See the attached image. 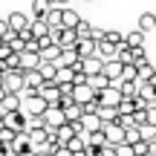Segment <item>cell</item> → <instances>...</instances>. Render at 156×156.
Returning <instances> with one entry per match:
<instances>
[{
    "instance_id": "cell-1",
    "label": "cell",
    "mask_w": 156,
    "mask_h": 156,
    "mask_svg": "<svg viewBox=\"0 0 156 156\" xmlns=\"http://www.w3.org/2000/svg\"><path fill=\"white\" fill-rule=\"evenodd\" d=\"M49 38L55 41L58 46H61L64 52H73V49H78V32H73V29H52L49 32Z\"/></svg>"
},
{
    "instance_id": "cell-2",
    "label": "cell",
    "mask_w": 156,
    "mask_h": 156,
    "mask_svg": "<svg viewBox=\"0 0 156 156\" xmlns=\"http://www.w3.org/2000/svg\"><path fill=\"white\" fill-rule=\"evenodd\" d=\"M20 110L26 113L29 119H38V116H44L46 110H49V104H46L41 95H23V104H20Z\"/></svg>"
},
{
    "instance_id": "cell-3",
    "label": "cell",
    "mask_w": 156,
    "mask_h": 156,
    "mask_svg": "<svg viewBox=\"0 0 156 156\" xmlns=\"http://www.w3.org/2000/svg\"><path fill=\"white\" fill-rule=\"evenodd\" d=\"M104 139H107V145H113V147H122V145H127V130L122 127V124H104Z\"/></svg>"
},
{
    "instance_id": "cell-4",
    "label": "cell",
    "mask_w": 156,
    "mask_h": 156,
    "mask_svg": "<svg viewBox=\"0 0 156 156\" xmlns=\"http://www.w3.org/2000/svg\"><path fill=\"white\" fill-rule=\"evenodd\" d=\"M38 95H41V98H44V101H46V104H49V107H58V104H61V98H64L61 87H58L55 81H46L44 87L38 90Z\"/></svg>"
},
{
    "instance_id": "cell-5",
    "label": "cell",
    "mask_w": 156,
    "mask_h": 156,
    "mask_svg": "<svg viewBox=\"0 0 156 156\" xmlns=\"http://www.w3.org/2000/svg\"><path fill=\"white\" fill-rule=\"evenodd\" d=\"M6 20H9L12 35H20V32H26V29H29V23H32V15H23V12H12Z\"/></svg>"
},
{
    "instance_id": "cell-6",
    "label": "cell",
    "mask_w": 156,
    "mask_h": 156,
    "mask_svg": "<svg viewBox=\"0 0 156 156\" xmlns=\"http://www.w3.org/2000/svg\"><path fill=\"white\" fill-rule=\"evenodd\" d=\"M44 122H46V130H61L64 124H67V116H64L61 107H49V110L44 113Z\"/></svg>"
},
{
    "instance_id": "cell-7",
    "label": "cell",
    "mask_w": 156,
    "mask_h": 156,
    "mask_svg": "<svg viewBox=\"0 0 156 156\" xmlns=\"http://www.w3.org/2000/svg\"><path fill=\"white\" fill-rule=\"evenodd\" d=\"M122 101H124V95H122V90H119L116 84L107 87L104 93H98V104H101V107H119Z\"/></svg>"
},
{
    "instance_id": "cell-8",
    "label": "cell",
    "mask_w": 156,
    "mask_h": 156,
    "mask_svg": "<svg viewBox=\"0 0 156 156\" xmlns=\"http://www.w3.org/2000/svg\"><path fill=\"white\" fill-rule=\"evenodd\" d=\"M3 90L9 95H20L23 93V73H6L3 75Z\"/></svg>"
},
{
    "instance_id": "cell-9",
    "label": "cell",
    "mask_w": 156,
    "mask_h": 156,
    "mask_svg": "<svg viewBox=\"0 0 156 156\" xmlns=\"http://www.w3.org/2000/svg\"><path fill=\"white\" fill-rule=\"evenodd\" d=\"M101 75H104L110 84H119L122 75H124V64L116 61V58H113V61H104V73H101Z\"/></svg>"
},
{
    "instance_id": "cell-10",
    "label": "cell",
    "mask_w": 156,
    "mask_h": 156,
    "mask_svg": "<svg viewBox=\"0 0 156 156\" xmlns=\"http://www.w3.org/2000/svg\"><path fill=\"white\" fill-rule=\"evenodd\" d=\"M12 151H15V156H20V153H35V145H32V139H29V130L17 133V139L12 142Z\"/></svg>"
},
{
    "instance_id": "cell-11",
    "label": "cell",
    "mask_w": 156,
    "mask_h": 156,
    "mask_svg": "<svg viewBox=\"0 0 156 156\" xmlns=\"http://www.w3.org/2000/svg\"><path fill=\"white\" fill-rule=\"evenodd\" d=\"M81 73L87 78H98L101 73H104V61H101L98 55L95 58H87V61H81Z\"/></svg>"
},
{
    "instance_id": "cell-12",
    "label": "cell",
    "mask_w": 156,
    "mask_h": 156,
    "mask_svg": "<svg viewBox=\"0 0 156 156\" xmlns=\"http://www.w3.org/2000/svg\"><path fill=\"white\" fill-rule=\"evenodd\" d=\"M78 58H81V61H87V58H95L98 55V44H95V41H90V38H81L78 41Z\"/></svg>"
},
{
    "instance_id": "cell-13",
    "label": "cell",
    "mask_w": 156,
    "mask_h": 156,
    "mask_svg": "<svg viewBox=\"0 0 156 156\" xmlns=\"http://www.w3.org/2000/svg\"><path fill=\"white\" fill-rule=\"evenodd\" d=\"M136 75H139L142 84H151L153 78H156V67H153L151 61H142V64H136Z\"/></svg>"
},
{
    "instance_id": "cell-14",
    "label": "cell",
    "mask_w": 156,
    "mask_h": 156,
    "mask_svg": "<svg viewBox=\"0 0 156 156\" xmlns=\"http://www.w3.org/2000/svg\"><path fill=\"white\" fill-rule=\"evenodd\" d=\"M29 32H32L35 41H44V38H49L52 29L46 26V20H35V17H32V23H29Z\"/></svg>"
},
{
    "instance_id": "cell-15",
    "label": "cell",
    "mask_w": 156,
    "mask_h": 156,
    "mask_svg": "<svg viewBox=\"0 0 156 156\" xmlns=\"http://www.w3.org/2000/svg\"><path fill=\"white\" fill-rule=\"evenodd\" d=\"M44 20H46V26H49V29H61V23H64V9H61V6H52L49 15H46Z\"/></svg>"
},
{
    "instance_id": "cell-16",
    "label": "cell",
    "mask_w": 156,
    "mask_h": 156,
    "mask_svg": "<svg viewBox=\"0 0 156 156\" xmlns=\"http://www.w3.org/2000/svg\"><path fill=\"white\" fill-rule=\"evenodd\" d=\"M81 20H84V17L78 15L75 9H64V23H61V29H73V32H75Z\"/></svg>"
},
{
    "instance_id": "cell-17",
    "label": "cell",
    "mask_w": 156,
    "mask_h": 156,
    "mask_svg": "<svg viewBox=\"0 0 156 156\" xmlns=\"http://www.w3.org/2000/svg\"><path fill=\"white\" fill-rule=\"evenodd\" d=\"M124 44H127L130 49H142V46H145V32H139V29L127 32V35H124Z\"/></svg>"
},
{
    "instance_id": "cell-18",
    "label": "cell",
    "mask_w": 156,
    "mask_h": 156,
    "mask_svg": "<svg viewBox=\"0 0 156 156\" xmlns=\"http://www.w3.org/2000/svg\"><path fill=\"white\" fill-rule=\"evenodd\" d=\"M116 61H122L124 67H133V49H130L127 44H122V46L116 49Z\"/></svg>"
},
{
    "instance_id": "cell-19",
    "label": "cell",
    "mask_w": 156,
    "mask_h": 156,
    "mask_svg": "<svg viewBox=\"0 0 156 156\" xmlns=\"http://www.w3.org/2000/svg\"><path fill=\"white\" fill-rule=\"evenodd\" d=\"M38 73H41V78H44V84H46V81H55V78H58V67H55V64H44V61H41Z\"/></svg>"
},
{
    "instance_id": "cell-20",
    "label": "cell",
    "mask_w": 156,
    "mask_h": 156,
    "mask_svg": "<svg viewBox=\"0 0 156 156\" xmlns=\"http://www.w3.org/2000/svg\"><path fill=\"white\" fill-rule=\"evenodd\" d=\"M64 116H67V124H78V122L84 119V107L73 104V107H67V110H64Z\"/></svg>"
},
{
    "instance_id": "cell-21",
    "label": "cell",
    "mask_w": 156,
    "mask_h": 156,
    "mask_svg": "<svg viewBox=\"0 0 156 156\" xmlns=\"http://www.w3.org/2000/svg\"><path fill=\"white\" fill-rule=\"evenodd\" d=\"M49 9H52L49 3H44V0H35V3H32V17H35V20H44V17L49 15Z\"/></svg>"
},
{
    "instance_id": "cell-22",
    "label": "cell",
    "mask_w": 156,
    "mask_h": 156,
    "mask_svg": "<svg viewBox=\"0 0 156 156\" xmlns=\"http://www.w3.org/2000/svg\"><path fill=\"white\" fill-rule=\"evenodd\" d=\"M98 119L104 124H116L119 122V110H116V107H101V110H98Z\"/></svg>"
},
{
    "instance_id": "cell-23",
    "label": "cell",
    "mask_w": 156,
    "mask_h": 156,
    "mask_svg": "<svg viewBox=\"0 0 156 156\" xmlns=\"http://www.w3.org/2000/svg\"><path fill=\"white\" fill-rule=\"evenodd\" d=\"M153 26H156V15L153 12H145V15L139 17V32H151Z\"/></svg>"
},
{
    "instance_id": "cell-24",
    "label": "cell",
    "mask_w": 156,
    "mask_h": 156,
    "mask_svg": "<svg viewBox=\"0 0 156 156\" xmlns=\"http://www.w3.org/2000/svg\"><path fill=\"white\" fill-rule=\"evenodd\" d=\"M73 78H75V73H73V69H58L55 84H58V87H67V84H73Z\"/></svg>"
},
{
    "instance_id": "cell-25",
    "label": "cell",
    "mask_w": 156,
    "mask_h": 156,
    "mask_svg": "<svg viewBox=\"0 0 156 156\" xmlns=\"http://www.w3.org/2000/svg\"><path fill=\"white\" fill-rule=\"evenodd\" d=\"M104 145H107L104 133H93V136H87V147H95V151H101Z\"/></svg>"
},
{
    "instance_id": "cell-26",
    "label": "cell",
    "mask_w": 156,
    "mask_h": 156,
    "mask_svg": "<svg viewBox=\"0 0 156 156\" xmlns=\"http://www.w3.org/2000/svg\"><path fill=\"white\" fill-rule=\"evenodd\" d=\"M104 41H107V44H113V46H122V44H124V35L113 29V32H107V35H104Z\"/></svg>"
},
{
    "instance_id": "cell-27",
    "label": "cell",
    "mask_w": 156,
    "mask_h": 156,
    "mask_svg": "<svg viewBox=\"0 0 156 156\" xmlns=\"http://www.w3.org/2000/svg\"><path fill=\"white\" fill-rule=\"evenodd\" d=\"M136 142H142V130L139 127H127V145H136Z\"/></svg>"
},
{
    "instance_id": "cell-28",
    "label": "cell",
    "mask_w": 156,
    "mask_h": 156,
    "mask_svg": "<svg viewBox=\"0 0 156 156\" xmlns=\"http://www.w3.org/2000/svg\"><path fill=\"white\" fill-rule=\"evenodd\" d=\"M145 119H147V124H151V127H156V104H151L145 110Z\"/></svg>"
},
{
    "instance_id": "cell-29",
    "label": "cell",
    "mask_w": 156,
    "mask_h": 156,
    "mask_svg": "<svg viewBox=\"0 0 156 156\" xmlns=\"http://www.w3.org/2000/svg\"><path fill=\"white\" fill-rule=\"evenodd\" d=\"M122 81H139V75H136V67H124Z\"/></svg>"
},
{
    "instance_id": "cell-30",
    "label": "cell",
    "mask_w": 156,
    "mask_h": 156,
    "mask_svg": "<svg viewBox=\"0 0 156 156\" xmlns=\"http://www.w3.org/2000/svg\"><path fill=\"white\" fill-rule=\"evenodd\" d=\"M12 35V29H9V20H0V41H6Z\"/></svg>"
},
{
    "instance_id": "cell-31",
    "label": "cell",
    "mask_w": 156,
    "mask_h": 156,
    "mask_svg": "<svg viewBox=\"0 0 156 156\" xmlns=\"http://www.w3.org/2000/svg\"><path fill=\"white\" fill-rule=\"evenodd\" d=\"M116 156H136V153L130 145H122V147H116Z\"/></svg>"
},
{
    "instance_id": "cell-32",
    "label": "cell",
    "mask_w": 156,
    "mask_h": 156,
    "mask_svg": "<svg viewBox=\"0 0 156 156\" xmlns=\"http://www.w3.org/2000/svg\"><path fill=\"white\" fill-rule=\"evenodd\" d=\"M98 156H116V147H113V145H104L98 151Z\"/></svg>"
},
{
    "instance_id": "cell-33",
    "label": "cell",
    "mask_w": 156,
    "mask_h": 156,
    "mask_svg": "<svg viewBox=\"0 0 156 156\" xmlns=\"http://www.w3.org/2000/svg\"><path fill=\"white\" fill-rule=\"evenodd\" d=\"M0 156H15V151H12L9 145H3V142H0Z\"/></svg>"
},
{
    "instance_id": "cell-34",
    "label": "cell",
    "mask_w": 156,
    "mask_h": 156,
    "mask_svg": "<svg viewBox=\"0 0 156 156\" xmlns=\"http://www.w3.org/2000/svg\"><path fill=\"white\" fill-rule=\"evenodd\" d=\"M55 156H73V153H69V147H58Z\"/></svg>"
},
{
    "instance_id": "cell-35",
    "label": "cell",
    "mask_w": 156,
    "mask_h": 156,
    "mask_svg": "<svg viewBox=\"0 0 156 156\" xmlns=\"http://www.w3.org/2000/svg\"><path fill=\"white\" fill-rule=\"evenodd\" d=\"M20 156H35V153H20Z\"/></svg>"
}]
</instances>
